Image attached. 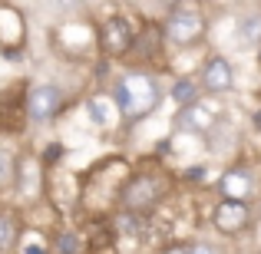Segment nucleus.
Wrapping results in <instances>:
<instances>
[{
	"label": "nucleus",
	"instance_id": "nucleus-1",
	"mask_svg": "<svg viewBox=\"0 0 261 254\" xmlns=\"http://www.w3.org/2000/svg\"><path fill=\"white\" fill-rule=\"evenodd\" d=\"M166 195H169V175L162 168H146V172H136V175H129L126 182H122L119 205L129 215H146V211H152Z\"/></svg>",
	"mask_w": 261,
	"mask_h": 254
},
{
	"label": "nucleus",
	"instance_id": "nucleus-2",
	"mask_svg": "<svg viewBox=\"0 0 261 254\" xmlns=\"http://www.w3.org/2000/svg\"><path fill=\"white\" fill-rule=\"evenodd\" d=\"M116 106L126 116H146L159 106V83L146 73H126L116 86Z\"/></svg>",
	"mask_w": 261,
	"mask_h": 254
},
{
	"label": "nucleus",
	"instance_id": "nucleus-3",
	"mask_svg": "<svg viewBox=\"0 0 261 254\" xmlns=\"http://www.w3.org/2000/svg\"><path fill=\"white\" fill-rule=\"evenodd\" d=\"M162 33H166L169 43L189 46V43H195V40L205 33V20H202V13L192 10V7H172V13L166 17Z\"/></svg>",
	"mask_w": 261,
	"mask_h": 254
},
{
	"label": "nucleus",
	"instance_id": "nucleus-4",
	"mask_svg": "<svg viewBox=\"0 0 261 254\" xmlns=\"http://www.w3.org/2000/svg\"><path fill=\"white\" fill-rule=\"evenodd\" d=\"M96 40H99V50L106 53V57H126L129 46H133V40H136V30L122 13H113V17H106L99 23Z\"/></svg>",
	"mask_w": 261,
	"mask_h": 254
},
{
	"label": "nucleus",
	"instance_id": "nucleus-5",
	"mask_svg": "<svg viewBox=\"0 0 261 254\" xmlns=\"http://www.w3.org/2000/svg\"><path fill=\"white\" fill-rule=\"evenodd\" d=\"M212 224H215L222 235H238L251 224V208L248 202H235V198H222L212 211Z\"/></svg>",
	"mask_w": 261,
	"mask_h": 254
},
{
	"label": "nucleus",
	"instance_id": "nucleus-6",
	"mask_svg": "<svg viewBox=\"0 0 261 254\" xmlns=\"http://www.w3.org/2000/svg\"><path fill=\"white\" fill-rule=\"evenodd\" d=\"M60 102H63V96H60L57 86H33L30 96L23 99V112L33 122H50L60 112Z\"/></svg>",
	"mask_w": 261,
	"mask_h": 254
},
{
	"label": "nucleus",
	"instance_id": "nucleus-7",
	"mask_svg": "<svg viewBox=\"0 0 261 254\" xmlns=\"http://www.w3.org/2000/svg\"><path fill=\"white\" fill-rule=\"evenodd\" d=\"M231 83H235V70L225 57H208L202 66V86L208 93H228Z\"/></svg>",
	"mask_w": 261,
	"mask_h": 254
},
{
	"label": "nucleus",
	"instance_id": "nucleus-8",
	"mask_svg": "<svg viewBox=\"0 0 261 254\" xmlns=\"http://www.w3.org/2000/svg\"><path fill=\"white\" fill-rule=\"evenodd\" d=\"M0 46H4L10 57H17L13 46H23V20L13 10H0Z\"/></svg>",
	"mask_w": 261,
	"mask_h": 254
},
{
	"label": "nucleus",
	"instance_id": "nucleus-9",
	"mask_svg": "<svg viewBox=\"0 0 261 254\" xmlns=\"http://www.w3.org/2000/svg\"><path fill=\"white\" fill-rule=\"evenodd\" d=\"M251 188H255V178H251L248 168H228L222 178V191L225 198H235V202H245V198L251 195Z\"/></svg>",
	"mask_w": 261,
	"mask_h": 254
},
{
	"label": "nucleus",
	"instance_id": "nucleus-10",
	"mask_svg": "<svg viewBox=\"0 0 261 254\" xmlns=\"http://www.w3.org/2000/svg\"><path fill=\"white\" fill-rule=\"evenodd\" d=\"M175 122H178V129H185V132H205V129L212 126V112L195 102V106H189V109H178Z\"/></svg>",
	"mask_w": 261,
	"mask_h": 254
},
{
	"label": "nucleus",
	"instance_id": "nucleus-11",
	"mask_svg": "<svg viewBox=\"0 0 261 254\" xmlns=\"http://www.w3.org/2000/svg\"><path fill=\"white\" fill-rule=\"evenodd\" d=\"M175 99V106H182V109H189V106H195L198 102V83L195 79H189V76H182V79H175L172 83V93H169Z\"/></svg>",
	"mask_w": 261,
	"mask_h": 254
},
{
	"label": "nucleus",
	"instance_id": "nucleus-12",
	"mask_svg": "<svg viewBox=\"0 0 261 254\" xmlns=\"http://www.w3.org/2000/svg\"><path fill=\"white\" fill-rule=\"evenodd\" d=\"M238 33H242V40L248 46H258L261 43V17H258V13H245V17H238Z\"/></svg>",
	"mask_w": 261,
	"mask_h": 254
},
{
	"label": "nucleus",
	"instance_id": "nucleus-13",
	"mask_svg": "<svg viewBox=\"0 0 261 254\" xmlns=\"http://www.w3.org/2000/svg\"><path fill=\"white\" fill-rule=\"evenodd\" d=\"M13 182L20 185L23 195H33V185H37V162L33 159H20V175H13Z\"/></svg>",
	"mask_w": 261,
	"mask_h": 254
},
{
	"label": "nucleus",
	"instance_id": "nucleus-14",
	"mask_svg": "<svg viewBox=\"0 0 261 254\" xmlns=\"http://www.w3.org/2000/svg\"><path fill=\"white\" fill-rule=\"evenodd\" d=\"M86 112H89V119L96 122V126H113V106H109L106 99H89L86 102Z\"/></svg>",
	"mask_w": 261,
	"mask_h": 254
},
{
	"label": "nucleus",
	"instance_id": "nucleus-15",
	"mask_svg": "<svg viewBox=\"0 0 261 254\" xmlns=\"http://www.w3.org/2000/svg\"><path fill=\"white\" fill-rule=\"evenodd\" d=\"M13 241H17V218L7 215V211H0V254L10 251Z\"/></svg>",
	"mask_w": 261,
	"mask_h": 254
},
{
	"label": "nucleus",
	"instance_id": "nucleus-16",
	"mask_svg": "<svg viewBox=\"0 0 261 254\" xmlns=\"http://www.w3.org/2000/svg\"><path fill=\"white\" fill-rule=\"evenodd\" d=\"M13 175H17V162H13V155L0 146V191L13 185Z\"/></svg>",
	"mask_w": 261,
	"mask_h": 254
},
{
	"label": "nucleus",
	"instance_id": "nucleus-17",
	"mask_svg": "<svg viewBox=\"0 0 261 254\" xmlns=\"http://www.w3.org/2000/svg\"><path fill=\"white\" fill-rule=\"evenodd\" d=\"M80 248H83V241H80L76 231H63L57 241V254H80Z\"/></svg>",
	"mask_w": 261,
	"mask_h": 254
},
{
	"label": "nucleus",
	"instance_id": "nucleus-18",
	"mask_svg": "<svg viewBox=\"0 0 261 254\" xmlns=\"http://www.w3.org/2000/svg\"><path fill=\"white\" fill-rule=\"evenodd\" d=\"M60 155H63V146H60V142H50V146H46V152H43V162L50 165V162H57Z\"/></svg>",
	"mask_w": 261,
	"mask_h": 254
},
{
	"label": "nucleus",
	"instance_id": "nucleus-19",
	"mask_svg": "<svg viewBox=\"0 0 261 254\" xmlns=\"http://www.w3.org/2000/svg\"><path fill=\"white\" fill-rule=\"evenodd\" d=\"M185 178H189V182H202V178H205V168H202V165L189 168V175H185Z\"/></svg>",
	"mask_w": 261,
	"mask_h": 254
},
{
	"label": "nucleus",
	"instance_id": "nucleus-20",
	"mask_svg": "<svg viewBox=\"0 0 261 254\" xmlns=\"http://www.w3.org/2000/svg\"><path fill=\"white\" fill-rule=\"evenodd\" d=\"M189 254H215L208 248V244H195V248H189Z\"/></svg>",
	"mask_w": 261,
	"mask_h": 254
},
{
	"label": "nucleus",
	"instance_id": "nucleus-21",
	"mask_svg": "<svg viewBox=\"0 0 261 254\" xmlns=\"http://www.w3.org/2000/svg\"><path fill=\"white\" fill-rule=\"evenodd\" d=\"M162 254H189V251H185V248H178V244H172V248H166Z\"/></svg>",
	"mask_w": 261,
	"mask_h": 254
},
{
	"label": "nucleus",
	"instance_id": "nucleus-22",
	"mask_svg": "<svg viewBox=\"0 0 261 254\" xmlns=\"http://www.w3.org/2000/svg\"><path fill=\"white\" fill-rule=\"evenodd\" d=\"M27 254H46V251L40 248V244H30V248H27Z\"/></svg>",
	"mask_w": 261,
	"mask_h": 254
}]
</instances>
